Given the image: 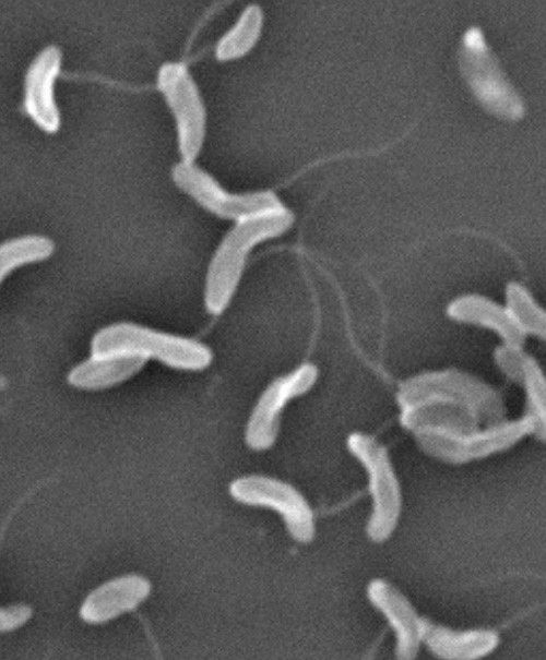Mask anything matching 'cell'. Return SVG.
I'll use <instances>...</instances> for the list:
<instances>
[{
    "mask_svg": "<svg viewBox=\"0 0 546 660\" xmlns=\"http://www.w3.org/2000/svg\"><path fill=\"white\" fill-rule=\"evenodd\" d=\"M293 220V214L282 206L236 221L218 244L207 266L203 297L205 309L211 314H221L229 304L252 248L283 233Z\"/></svg>",
    "mask_w": 546,
    "mask_h": 660,
    "instance_id": "obj_1",
    "label": "cell"
},
{
    "mask_svg": "<svg viewBox=\"0 0 546 660\" xmlns=\"http://www.w3.org/2000/svg\"><path fill=\"white\" fill-rule=\"evenodd\" d=\"M138 355L181 371H201L213 359L211 349L181 335L132 322H117L97 331L91 340V355Z\"/></svg>",
    "mask_w": 546,
    "mask_h": 660,
    "instance_id": "obj_2",
    "label": "cell"
},
{
    "mask_svg": "<svg viewBox=\"0 0 546 660\" xmlns=\"http://www.w3.org/2000/svg\"><path fill=\"white\" fill-rule=\"evenodd\" d=\"M459 65L466 85L484 110L510 122L523 118L525 104L505 75L499 59L479 27L472 26L464 33Z\"/></svg>",
    "mask_w": 546,
    "mask_h": 660,
    "instance_id": "obj_3",
    "label": "cell"
},
{
    "mask_svg": "<svg viewBox=\"0 0 546 660\" xmlns=\"http://www.w3.org/2000/svg\"><path fill=\"white\" fill-rule=\"evenodd\" d=\"M157 88L175 119L181 160L194 163L206 132V111L199 88L182 62H166L157 72Z\"/></svg>",
    "mask_w": 546,
    "mask_h": 660,
    "instance_id": "obj_4",
    "label": "cell"
},
{
    "mask_svg": "<svg viewBox=\"0 0 546 660\" xmlns=\"http://www.w3.org/2000/svg\"><path fill=\"white\" fill-rule=\"evenodd\" d=\"M174 183L213 215L239 221L284 206L269 191L232 193L226 191L210 173L194 165L180 160L171 169Z\"/></svg>",
    "mask_w": 546,
    "mask_h": 660,
    "instance_id": "obj_5",
    "label": "cell"
},
{
    "mask_svg": "<svg viewBox=\"0 0 546 660\" xmlns=\"http://www.w3.org/2000/svg\"><path fill=\"white\" fill-rule=\"evenodd\" d=\"M351 452L366 467L373 508L367 532L373 541L385 540L396 526L401 511V493L388 453L372 437L354 433L348 437Z\"/></svg>",
    "mask_w": 546,
    "mask_h": 660,
    "instance_id": "obj_6",
    "label": "cell"
},
{
    "mask_svg": "<svg viewBox=\"0 0 546 660\" xmlns=\"http://www.w3.org/2000/svg\"><path fill=\"white\" fill-rule=\"evenodd\" d=\"M232 496L247 505L265 506L284 519L292 537L308 542L314 535L312 511L292 485L276 479L249 476L236 479L229 487Z\"/></svg>",
    "mask_w": 546,
    "mask_h": 660,
    "instance_id": "obj_7",
    "label": "cell"
},
{
    "mask_svg": "<svg viewBox=\"0 0 546 660\" xmlns=\"http://www.w3.org/2000/svg\"><path fill=\"white\" fill-rule=\"evenodd\" d=\"M317 368L306 363L272 382L259 398L249 418L246 441L253 449H265L275 441L280 416L294 397L306 393L317 379Z\"/></svg>",
    "mask_w": 546,
    "mask_h": 660,
    "instance_id": "obj_8",
    "label": "cell"
},
{
    "mask_svg": "<svg viewBox=\"0 0 546 660\" xmlns=\"http://www.w3.org/2000/svg\"><path fill=\"white\" fill-rule=\"evenodd\" d=\"M62 64L61 50L50 45L31 62L24 79L23 107L32 121L46 133H56L61 123L55 85Z\"/></svg>",
    "mask_w": 546,
    "mask_h": 660,
    "instance_id": "obj_9",
    "label": "cell"
},
{
    "mask_svg": "<svg viewBox=\"0 0 546 660\" xmlns=\"http://www.w3.org/2000/svg\"><path fill=\"white\" fill-rule=\"evenodd\" d=\"M150 591V581L140 575L114 578L86 597L80 615L87 623H104L136 608Z\"/></svg>",
    "mask_w": 546,
    "mask_h": 660,
    "instance_id": "obj_10",
    "label": "cell"
},
{
    "mask_svg": "<svg viewBox=\"0 0 546 660\" xmlns=\"http://www.w3.org/2000/svg\"><path fill=\"white\" fill-rule=\"evenodd\" d=\"M368 596L385 615L396 634V656L411 659L417 651L420 639V622L406 598L382 579L370 583Z\"/></svg>",
    "mask_w": 546,
    "mask_h": 660,
    "instance_id": "obj_11",
    "label": "cell"
},
{
    "mask_svg": "<svg viewBox=\"0 0 546 660\" xmlns=\"http://www.w3.org/2000/svg\"><path fill=\"white\" fill-rule=\"evenodd\" d=\"M149 360L129 353L91 355L68 373V383L81 391H102L121 384L138 374Z\"/></svg>",
    "mask_w": 546,
    "mask_h": 660,
    "instance_id": "obj_12",
    "label": "cell"
},
{
    "mask_svg": "<svg viewBox=\"0 0 546 660\" xmlns=\"http://www.w3.org/2000/svg\"><path fill=\"white\" fill-rule=\"evenodd\" d=\"M263 26V13L258 5L247 7L237 22L218 40L215 57L230 61L244 57L258 41Z\"/></svg>",
    "mask_w": 546,
    "mask_h": 660,
    "instance_id": "obj_13",
    "label": "cell"
},
{
    "mask_svg": "<svg viewBox=\"0 0 546 660\" xmlns=\"http://www.w3.org/2000/svg\"><path fill=\"white\" fill-rule=\"evenodd\" d=\"M54 251V241L43 235H24L3 242L0 247L1 280L22 266L48 259Z\"/></svg>",
    "mask_w": 546,
    "mask_h": 660,
    "instance_id": "obj_14",
    "label": "cell"
},
{
    "mask_svg": "<svg viewBox=\"0 0 546 660\" xmlns=\"http://www.w3.org/2000/svg\"><path fill=\"white\" fill-rule=\"evenodd\" d=\"M31 614V609L24 604L2 609L0 613L1 631H12L20 627L29 619Z\"/></svg>",
    "mask_w": 546,
    "mask_h": 660,
    "instance_id": "obj_15",
    "label": "cell"
}]
</instances>
